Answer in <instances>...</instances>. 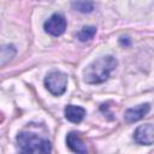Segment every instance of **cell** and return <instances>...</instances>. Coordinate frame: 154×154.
I'll return each mask as SVG.
<instances>
[{
  "label": "cell",
  "instance_id": "1",
  "mask_svg": "<svg viewBox=\"0 0 154 154\" xmlns=\"http://www.w3.org/2000/svg\"><path fill=\"white\" fill-rule=\"evenodd\" d=\"M118 60L113 55H103L90 63L83 72V79L88 84H99L108 79L111 72L117 67Z\"/></svg>",
  "mask_w": 154,
  "mask_h": 154
},
{
  "label": "cell",
  "instance_id": "2",
  "mask_svg": "<svg viewBox=\"0 0 154 154\" xmlns=\"http://www.w3.org/2000/svg\"><path fill=\"white\" fill-rule=\"evenodd\" d=\"M17 144L23 153H49L52 150L51 142L47 138L38 136L35 132L20 131L17 135Z\"/></svg>",
  "mask_w": 154,
  "mask_h": 154
},
{
  "label": "cell",
  "instance_id": "3",
  "mask_svg": "<svg viewBox=\"0 0 154 154\" xmlns=\"http://www.w3.org/2000/svg\"><path fill=\"white\" fill-rule=\"evenodd\" d=\"M67 75L59 70H53L47 73L45 77V87L46 89L54 96H60L66 91L67 87Z\"/></svg>",
  "mask_w": 154,
  "mask_h": 154
},
{
  "label": "cell",
  "instance_id": "4",
  "mask_svg": "<svg viewBox=\"0 0 154 154\" xmlns=\"http://www.w3.org/2000/svg\"><path fill=\"white\" fill-rule=\"evenodd\" d=\"M67 26V22L66 18L64 17V14L61 13H54L52 14L43 24V29L47 34L58 37L60 35H63L66 30Z\"/></svg>",
  "mask_w": 154,
  "mask_h": 154
},
{
  "label": "cell",
  "instance_id": "5",
  "mask_svg": "<svg viewBox=\"0 0 154 154\" xmlns=\"http://www.w3.org/2000/svg\"><path fill=\"white\" fill-rule=\"evenodd\" d=\"M134 140L138 144L150 146L154 143V124L140 125L134 132Z\"/></svg>",
  "mask_w": 154,
  "mask_h": 154
},
{
  "label": "cell",
  "instance_id": "6",
  "mask_svg": "<svg viewBox=\"0 0 154 154\" xmlns=\"http://www.w3.org/2000/svg\"><path fill=\"white\" fill-rule=\"evenodd\" d=\"M149 111H150V105L148 102L141 103L135 107L128 108L124 113V119L126 123H135V122L141 120L146 114H148Z\"/></svg>",
  "mask_w": 154,
  "mask_h": 154
},
{
  "label": "cell",
  "instance_id": "7",
  "mask_svg": "<svg viewBox=\"0 0 154 154\" xmlns=\"http://www.w3.org/2000/svg\"><path fill=\"white\" fill-rule=\"evenodd\" d=\"M66 144L69 147V149L73 153H87V146L84 144V142L82 141L81 136L78 132L76 131H71L67 134L66 136Z\"/></svg>",
  "mask_w": 154,
  "mask_h": 154
},
{
  "label": "cell",
  "instance_id": "8",
  "mask_svg": "<svg viewBox=\"0 0 154 154\" xmlns=\"http://www.w3.org/2000/svg\"><path fill=\"white\" fill-rule=\"evenodd\" d=\"M85 108L81 107V106H76V105H67L65 107V118L75 124H78L83 120V118L85 117Z\"/></svg>",
  "mask_w": 154,
  "mask_h": 154
},
{
  "label": "cell",
  "instance_id": "9",
  "mask_svg": "<svg viewBox=\"0 0 154 154\" xmlns=\"http://www.w3.org/2000/svg\"><path fill=\"white\" fill-rule=\"evenodd\" d=\"M17 53V49L13 45H5L1 47V54H0V65H6Z\"/></svg>",
  "mask_w": 154,
  "mask_h": 154
},
{
  "label": "cell",
  "instance_id": "10",
  "mask_svg": "<svg viewBox=\"0 0 154 154\" xmlns=\"http://www.w3.org/2000/svg\"><path fill=\"white\" fill-rule=\"evenodd\" d=\"M71 6L81 13H90L94 10V2L91 0H73Z\"/></svg>",
  "mask_w": 154,
  "mask_h": 154
},
{
  "label": "cell",
  "instance_id": "11",
  "mask_svg": "<svg viewBox=\"0 0 154 154\" xmlns=\"http://www.w3.org/2000/svg\"><path fill=\"white\" fill-rule=\"evenodd\" d=\"M96 34V28L95 26H91V25H88V26H83L81 29V31L77 34V37L79 41L82 42H87L89 40H91Z\"/></svg>",
  "mask_w": 154,
  "mask_h": 154
},
{
  "label": "cell",
  "instance_id": "12",
  "mask_svg": "<svg viewBox=\"0 0 154 154\" xmlns=\"http://www.w3.org/2000/svg\"><path fill=\"white\" fill-rule=\"evenodd\" d=\"M119 43H120V46H123V47H129V46L131 45V40H130L128 36H122V37L119 38Z\"/></svg>",
  "mask_w": 154,
  "mask_h": 154
}]
</instances>
